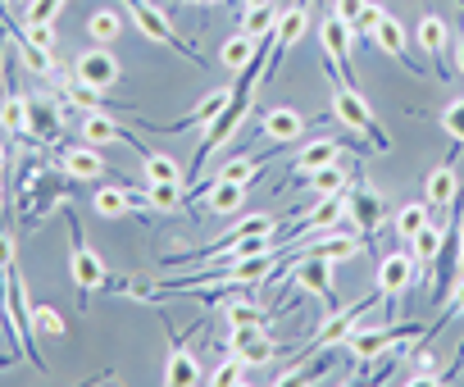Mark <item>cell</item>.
Masks as SVG:
<instances>
[{
	"mask_svg": "<svg viewBox=\"0 0 464 387\" xmlns=\"http://www.w3.org/2000/svg\"><path fill=\"white\" fill-rule=\"evenodd\" d=\"M251 87H232V101H227V110L214 119V123H205V137H200V146H196V155H191V169H187V182H196V173L214 160V150H223L232 137H237V123H246V114H251Z\"/></svg>",
	"mask_w": 464,
	"mask_h": 387,
	"instance_id": "6da1fadb",
	"label": "cell"
},
{
	"mask_svg": "<svg viewBox=\"0 0 464 387\" xmlns=\"http://www.w3.org/2000/svg\"><path fill=\"white\" fill-rule=\"evenodd\" d=\"M333 114H337V123H346L351 132H364V137L373 141V150H392V141H387V132L378 128L369 101H364L351 82H333Z\"/></svg>",
	"mask_w": 464,
	"mask_h": 387,
	"instance_id": "7a4b0ae2",
	"label": "cell"
},
{
	"mask_svg": "<svg viewBox=\"0 0 464 387\" xmlns=\"http://www.w3.org/2000/svg\"><path fill=\"white\" fill-rule=\"evenodd\" d=\"M128 15H132V24L141 28V37H150L155 46H164V51H173V55H182L187 64H196V69H205V60L191 51V42L187 37H178L173 33V24H169V15H160L150 0H128Z\"/></svg>",
	"mask_w": 464,
	"mask_h": 387,
	"instance_id": "3957f363",
	"label": "cell"
},
{
	"mask_svg": "<svg viewBox=\"0 0 464 387\" xmlns=\"http://www.w3.org/2000/svg\"><path fill=\"white\" fill-rule=\"evenodd\" d=\"M287 283L292 287H301V292H310V296H319L328 310H337V283H333V260H324V256H314V251H305V256H296L292 265H287Z\"/></svg>",
	"mask_w": 464,
	"mask_h": 387,
	"instance_id": "277c9868",
	"label": "cell"
},
{
	"mask_svg": "<svg viewBox=\"0 0 464 387\" xmlns=\"http://www.w3.org/2000/svg\"><path fill=\"white\" fill-rule=\"evenodd\" d=\"M360 33L364 37H373L378 42V51H387L392 60H405V69H414V73H423L414 60H410V37H405V28H401V19H392L382 5H369V15H364V24H360Z\"/></svg>",
	"mask_w": 464,
	"mask_h": 387,
	"instance_id": "5b68a950",
	"label": "cell"
},
{
	"mask_svg": "<svg viewBox=\"0 0 464 387\" xmlns=\"http://www.w3.org/2000/svg\"><path fill=\"white\" fill-rule=\"evenodd\" d=\"M351 42H355V28L328 10V19L319 24V46L328 55V73H342V82L355 87V78H351Z\"/></svg>",
	"mask_w": 464,
	"mask_h": 387,
	"instance_id": "8992f818",
	"label": "cell"
},
{
	"mask_svg": "<svg viewBox=\"0 0 464 387\" xmlns=\"http://www.w3.org/2000/svg\"><path fill=\"white\" fill-rule=\"evenodd\" d=\"M419 333H423L419 324H405V328H401V324H387V328H355L346 346H351V355H355V369H364L369 360L387 355V351L396 346V337H419Z\"/></svg>",
	"mask_w": 464,
	"mask_h": 387,
	"instance_id": "52a82bcc",
	"label": "cell"
},
{
	"mask_svg": "<svg viewBox=\"0 0 464 387\" xmlns=\"http://www.w3.org/2000/svg\"><path fill=\"white\" fill-rule=\"evenodd\" d=\"M69 228H73V256H69V269H73V283H78V292L82 296H92V292H101V287H110V269H105V260L82 242V228H78V219H69Z\"/></svg>",
	"mask_w": 464,
	"mask_h": 387,
	"instance_id": "ba28073f",
	"label": "cell"
},
{
	"mask_svg": "<svg viewBox=\"0 0 464 387\" xmlns=\"http://www.w3.org/2000/svg\"><path fill=\"white\" fill-rule=\"evenodd\" d=\"M414 274H419V260H414V251H410V247H405V251L382 256V265H378V296L387 301V310H392V305L410 292Z\"/></svg>",
	"mask_w": 464,
	"mask_h": 387,
	"instance_id": "9c48e42d",
	"label": "cell"
},
{
	"mask_svg": "<svg viewBox=\"0 0 464 387\" xmlns=\"http://www.w3.org/2000/svg\"><path fill=\"white\" fill-rule=\"evenodd\" d=\"M378 301V292L373 296H364V301H355V305H337V310H328V319H324V328L314 333V342L310 346H337V342H351V333L364 324V314H369V305Z\"/></svg>",
	"mask_w": 464,
	"mask_h": 387,
	"instance_id": "30bf717a",
	"label": "cell"
},
{
	"mask_svg": "<svg viewBox=\"0 0 464 387\" xmlns=\"http://www.w3.org/2000/svg\"><path fill=\"white\" fill-rule=\"evenodd\" d=\"M73 78L87 82V87H96V92H110V87L123 78V69H119V60H114L105 46H96V51H82V55H78Z\"/></svg>",
	"mask_w": 464,
	"mask_h": 387,
	"instance_id": "8fae6325",
	"label": "cell"
},
{
	"mask_svg": "<svg viewBox=\"0 0 464 387\" xmlns=\"http://www.w3.org/2000/svg\"><path fill=\"white\" fill-rule=\"evenodd\" d=\"M342 219H346V197H342V191H333V197H314V206L296 224V242H305L310 233H333Z\"/></svg>",
	"mask_w": 464,
	"mask_h": 387,
	"instance_id": "7c38bea8",
	"label": "cell"
},
{
	"mask_svg": "<svg viewBox=\"0 0 464 387\" xmlns=\"http://www.w3.org/2000/svg\"><path fill=\"white\" fill-rule=\"evenodd\" d=\"M227 342H232V351H237L246 364H269L274 360V337L265 333V324H242V328H232L227 333Z\"/></svg>",
	"mask_w": 464,
	"mask_h": 387,
	"instance_id": "4fadbf2b",
	"label": "cell"
},
{
	"mask_svg": "<svg viewBox=\"0 0 464 387\" xmlns=\"http://www.w3.org/2000/svg\"><path fill=\"white\" fill-rule=\"evenodd\" d=\"M227 101H232V92H223V87H218V92H209L196 110H187L182 119H173V123H150V128H155V132H196V128L214 123V119L227 110Z\"/></svg>",
	"mask_w": 464,
	"mask_h": 387,
	"instance_id": "5bb4252c",
	"label": "cell"
},
{
	"mask_svg": "<svg viewBox=\"0 0 464 387\" xmlns=\"http://www.w3.org/2000/svg\"><path fill=\"white\" fill-rule=\"evenodd\" d=\"M346 219L355 224V233L373 237L378 224H382V197H378V191H369V187H360L355 197H346Z\"/></svg>",
	"mask_w": 464,
	"mask_h": 387,
	"instance_id": "9a60e30c",
	"label": "cell"
},
{
	"mask_svg": "<svg viewBox=\"0 0 464 387\" xmlns=\"http://www.w3.org/2000/svg\"><path fill=\"white\" fill-rule=\"evenodd\" d=\"M169 337H173V346H169V360H164V382L169 387H191V382H205L200 378V364H196V355L182 346V337L169 328Z\"/></svg>",
	"mask_w": 464,
	"mask_h": 387,
	"instance_id": "2e32d148",
	"label": "cell"
},
{
	"mask_svg": "<svg viewBox=\"0 0 464 387\" xmlns=\"http://www.w3.org/2000/svg\"><path fill=\"white\" fill-rule=\"evenodd\" d=\"M205 206H209L214 215H223V219L242 215V206H246V182H227V178H214V182L205 187Z\"/></svg>",
	"mask_w": 464,
	"mask_h": 387,
	"instance_id": "e0dca14e",
	"label": "cell"
},
{
	"mask_svg": "<svg viewBox=\"0 0 464 387\" xmlns=\"http://www.w3.org/2000/svg\"><path fill=\"white\" fill-rule=\"evenodd\" d=\"M305 132V119L296 114V110H287V105H274V110H265L260 114V137H269V141H296Z\"/></svg>",
	"mask_w": 464,
	"mask_h": 387,
	"instance_id": "ac0fdd59",
	"label": "cell"
},
{
	"mask_svg": "<svg viewBox=\"0 0 464 387\" xmlns=\"http://www.w3.org/2000/svg\"><path fill=\"white\" fill-rule=\"evenodd\" d=\"M60 164H64V173H69V178H78V182H96V178L105 173L101 146H92V141H82V146H69V150L60 155Z\"/></svg>",
	"mask_w": 464,
	"mask_h": 387,
	"instance_id": "d6986e66",
	"label": "cell"
},
{
	"mask_svg": "<svg viewBox=\"0 0 464 387\" xmlns=\"http://www.w3.org/2000/svg\"><path fill=\"white\" fill-rule=\"evenodd\" d=\"M55 137H60V110L51 101H33L28 96V141L51 146Z\"/></svg>",
	"mask_w": 464,
	"mask_h": 387,
	"instance_id": "ffe728a7",
	"label": "cell"
},
{
	"mask_svg": "<svg viewBox=\"0 0 464 387\" xmlns=\"http://www.w3.org/2000/svg\"><path fill=\"white\" fill-rule=\"evenodd\" d=\"M333 160H342V141H333V137H319V141H305L301 150H296V160H292V178L301 173H314L319 164H333Z\"/></svg>",
	"mask_w": 464,
	"mask_h": 387,
	"instance_id": "44dd1931",
	"label": "cell"
},
{
	"mask_svg": "<svg viewBox=\"0 0 464 387\" xmlns=\"http://www.w3.org/2000/svg\"><path fill=\"white\" fill-rule=\"evenodd\" d=\"M423 197H428V206L432 210H450L455 206V197H459V182H455V169L450 164H441V169H432L428 173V182H423Z\"/></svg>",
	"mask_w": 464,
	"mask_h": 387,
	"instance_id": "7402d4cb",
	"label": "cell"
},
{
	"mask_svg": "<svg viewBox=\"0 0 464 387\" xmlns=\"http://www.w3.org/2000/svg\"><path fill=\"white\" fill-rule=\"evenodd\" d=\"M414 37H419L423 55L441 69V51L450 46V28H446V19H441V15H423V19H419V28H414Z\"/></svg>",
	"mask_w": 464,
	"mask_h": 387,
	"instance_id": "603a6c76",
	"label": "cell"
},
{
	"mask_svg": "<svg viewBox=\"0 0 464 387\" xmlns=\"http://www.w3.org/2000/svg\"><path fill=\"white\" fill-rule=\"evenodd\" d=\"M123 123H114V114H105V110H87L82 114V141H92V146H114V141H123Z\"/></svg>",
	"mask_w": 464,
	"mask_h": 387,
	"instance_id": "cb8c5ba5",
	"label": "cell"
},
{
	"mask_svg": "<svg viewBox=\"0 0 464 387\" xmlns=\"http://www.w3.org/2000/svg\"><path fill=\"white\" fill-rule=\"evenodd\" d=\"M405 247L414 251L419 265H437V260H441V247H446V224H423Z\"/></svg>",
	"mask_w": 464,
	"mask_h": 387,
	"instance_id": "d4e9b609",
	"label": "cell"
},
{
	"mask_svg": "<svg viewBox=\"0 0 464 387\" xmlns=\"http://www.w3.org/2000/svg\"><path fill=\"white\" fill-rule=\"evenodd\" d=\"M310 251L314 256H324V260H333V265H346V260H355L360 256V237H351V233H328V237H319V242H310Z\"/></svg>",
	"mask_w": 464,
	"mask_h": 387,
	"instance_id": "484cf974",
	"label": "cell"
},
{
	"mask_svg": "<svg viewBox=\"0 0 464 387\" xmlns=\"http://www.w3.org/2000/svg\"><path fill=\"white\" fill-rule=\"evenodd\" d=\"M305 182H310V191H314V197H333V191H346V182H351V169H346L342 160H333V164H319L314 173H305Z\"/></svg>",
	"mask_w": 464,
	"mask_h": 387,
	"instance_id": "4316f807",
	"label": "cell"
},
{
	"mask_svg": "<svg viewBox=\"0 0 464 387\" xmlns=\"http://www.w3.org/2000/svg\"><path fill=\"white\" fill-rule=\"evenodd\" d=\"M260 42H265V37H260ZM260 42H256V37H246V33L227 37V42H223V51H218V64H223V69H232V73H242V69L251 64V55L260 51Z\"/></svg>",
	"mask_w": 464,
	"mask_h": 387,
	"instance_id": "83f0119b",
	"label": "cell"
},
{
	"mask_svg": "<svg viewBox=\"0 0 464 387\" xmlns=\"http://www.w3.org/2000/svg\"><path fill=\"white\" fill-rule=\"evenodd\" d=\"M92 206H96V215H105V219L137 215V206H132V191H128V187H101L96 197H92Z\"/></svg>",
	"mask_w": 464,
	"mask_h": 387,
	"instance_id": "f1b7e54d",
	"label": "cell"
},
{
	"mask_svg": "<svg viewBox=\"0 0 464 387\" xmlns=\"http://www.w3.org/2000/svg\"><path fill=\"white\" fill-rule=\"evenodd\" d=\"M119 33H123V15L119 10H92L87 15V37L96 42V46H110V42H119Z\"/></svg>",
	"mask_w": 464,
	"mask_h": 387,
	"instance_id": "f546056e",
	"label": "cell"
},
{
	"mask_svg": "<svg viewBox=\"0 0 464 387\" xmlns=\"http://www.w3.org/2000/svg\"><path fill=\"white\" fill-rule=\"evenodd\" d=\"M28 324H33V337H51V342H60V337L69 333L64 314H60L55 305H46V301H33V314H28Z\"/></svg>",
	"mask_w": 464,
	"mask_h": 387,
	"instance_id": "4dcf8cb0",
	"label": "cell"
},
{
	"mask_svg": "<svg viewBox=\"0 0 464 387\" xmlns=\"http://www.w3.org/2000/svg\"><path fill=\"white\" fill-rule=\"evenodd\" d=\"M146 201H150V210H160V215H178V210L187 206L182 182H146Z\"/></svg>",
	"mask_w": 464,
	"mask_h": 387,
	"instance_id": "1f68e13d",
	"label": "cell"
},
{
	"mask_svg": "<svg viewBox=\"0 0 464 387\" xmlns=\"http://www.w3.org/2000/svg\"><path fill=\"white\" fill-rule=\"evenodd\" d=\"M392 224H396V233L410 242L423 224H432V206H428V201H410V206H401V210H396V219H392Z\"/></svg>",
	"mask_w": 464,
	"mask_h": 387,
	"instance_id": "d6a6232c",
	"label": "cell"
},
{
	"mask_svg": "<svg viewBox=\"0 0 464 387\" xmlns=\"http://www.w3.org/2000/svg\"><path fill=\"white\" fill-rule=\"evenodd\" d=\"M260 169H265V160H256V155H232V160H223V169L214 173V178H227V182H256L260 178Z\"/></svg>",
	"mask_w": 464,
	"mask_h": 387,
	"instance_id": "836d02e7",
	"label": "cell"
},
{
	"mask_svg": "<svg viewBox=\"0 0 464 387\" xmlns=\"http://www.w3.org/2000/svg\"><path fill=\"white\" fill-rule=\"evenodd\" d=\"M0 123L10 137H28V96H5L0 101Z\"/></svg>",
	"mask_w": 464,
	"mask_h": 387,
	"instance_id": "e575fe53",
	"label": "cell"
},
{
	"mask_svg": "<svg viewBox=\"0 0 464 387\" xmlns=\"http://www.w3.org/2000/svg\"><path fill=\"white\" fill-rule=\"evenodd\" d=\"M141 164H146V182H182L178 160H173V155H164V150H146V155H141Z\"/></svg>",
	"mask_w": 464,
	"mask_h": 387,
	"instance_id": "d590c367",
	"label": "cell"
},
{
	"mask_svg": "<svg viewBox=\"0 0 464 387\" xmlns=\"http://www.w3.org/2000/svg\"><path fill=\"white\" fill-rule=\"evenodd\" d=\"M246 369H251V364H246L237 351H232L227 360H218V364H214V373H209L205 382H214V387H237V382H246V378H242Z\"/></svg>",
	"mask_w": 464,
	"mask_h": 387,
	"instance_id": "8d00e7d4",
	"label": "cell"
},
{
	"mask_svg": "<svg viewBox=\"0 0 464 387\" xmlns=\"http://www.w3.org/2000/svg\"><path fill=\"white\" fill-rule=\"evenodd\" d=\"M278 19H283V15H274V5H269V10H246L242 33H246V37H256V42H260V37H274Z\"/></svg>",
	"mask_w": 464,
	"mask_h": 387,
	"instance_id": "74e56055",
	"label": "cell"
},
{
	"mask_svg": "<svg viewBox=\"0 0 464 387\" xmlns=\"http://www.w3.org/2000/svg\"><path fill=\"white\" fill-rule=\"evenodd\" d=\"M19 42H28V46H37V51H55V24H33V19H24V24H19Z\"/></svg>",
	"mask_w": 464,
	"mask_h": 387,
	"instance_id": "f35d334b",
	"label": "cell"
},
{
	"mask_svg": "<svg viewBox=\"0 0 464 387\" xmlns=\"http://www.w3.org/2000/svg\"><path fill=\"white\" fill-rule=\"evenodd\" d=\"M223 314H227V328H242V324H265V310H260V305H251V301H232V305H223Z\"/></svg>",
	"mask_w": 464,
	"mask_h": 387,
	"instance_id": "ab89813d",
	"label": "cell"
},
{
	"mask_svg": "<svg viewBox=\"0 0 464 387\" xmlns=\"http://www.w3.org/2000/svg\"><path fill=\"white\" fill-rule=\"evenodd\" d=\"M441 128L450 132V141H455V146H464V96H459V101H450V105L441 110Z\"/></svg>",
	"mask_w": 464,
	"mask_h": 387,
	"instance_id": "60d3db41",
	"label": "cell"
},
{
	"mask_svg": "<svg viewBox=\"0 0 464 387\" xmlns=\"http://www.w3.org/2000/svg\"><path fill=\"white\" fill-rule=\"evenodd\" d=\"M369 5H373V0H333V15H337V19H346L351 28H360V24H364V15H369Z\"/></svg>",
	"mask_w": 464,
	"mask_h": 387,
	"instance_id": "b9f144b4",
	"label": "cell"
},
{
	"mask_svg": "<svg viewBox=\"0 0 464 387\" xmlns=\"http://www.w3.org/2000/svg\"><path fill=\"white\" fill-rule=\"evenodd\" d=\"M69 101H73V105H82V110H101V105H105V92H96V87H87V82H78V78H73Z\"/></svg>",
	"mask_w": 464,
	"mask_h": 387,
	"instance_id": "7bdbcfd3",
	"label": "cell"
},
{
	"mask_svg": "<svg viewBox=\"0 0 464 387\" xmlns=\"http://www.w3.org/2000/svg\"><path fill=\"white\" fill-rule=\"evenodd\" d=\"M60 10H64V0H28V15H24V19H33V24H55Z\"/></svg>",
	"mask_w": 464,
	"mask_h": 387,
	"instance_id": "ee69618b",
	"label": "cell"
},
{
	"mask_svg": "<svg viewBox=\"0 0 464 387\" xmlns=\"http://www.w3.org/2000/svg\"><path fill=\"white\" fill-rule=\"evenodd\" d=\"M455 314H464V274H459V278H455V283H450V310H446V314H441V324H437V328H432V333H441V328H446V324H450V319H455Z\"/></svg>",
	"mask_w": 464,
	"mask_h": 387,
	"instance_id": "f6af8a7d",
	"label": "cell"
},
{
	"mask_svg": "<svg viewBox=\"0 0 464 387\" xmlns=\"http://www.w3.org/2000/svg\"><path fill=\"white\" fill-rule=\"evenodd\" d=\"M14 269V233L0 228V274H10Z\"/></svg>",
	"mask_w": 464,
	"mask_h": 387,
	"instance_id": "bcb514c9",
	"label": "cell"
},
{
	"mask_svg": "<svg viewBox=\"0 0 464 387\" xmlns=\"http://www.w3.org/2000/svg\"><path fill=\"white\" fill-rule=\"evenodd\" d=\"M274 0H246V10H269Z\"/></svg>",
	"mask_w": 464,
	"mask_h": 387,
	"instance_id": "7dc6e473",
	"label": "cell"
},
{
	"mask_svg": "<svg viewBox=\"0 0 464 387\" xmlns=\"http://www.w3.org/2000/svg\"><path fill=\"white\" fill-rule=\"evenodd\" d=\"M5 160H10V155H5V141H0V173H5Z\"/></svg>",
	"mask_w": 464,
	"mask_h": 387,
	"instance_id": "c3c4849f",
	"label": "cell"
},
{
	"mask_svg": "<svg viewBox=\"0 0 464 387\" xmlns=\"http://www.w3.org/2000/svg\"><path fill=\"white\" fill-rule=\"evenodd\" d=\"M191 5H223V0H191Z\"/></svg>",
	"mask_w": 464,
	"mask_h": 387,
	"instance_id": "681fc988",
	"label": "cell"
},
{
	"mask_svg": "<svg viewBox=\"0 0 464 387\" xmlns=\"http://www.w3.org/2000/svg\"><path fill=\"white\" fill-rule=\"evenodd\" d=\"M0 201H5V173H0Z\"/></svg>",
	"mask_w": 464,
	"mask_h": 387,
	"instance_id": "f907efd6",
	"label": "cell"
}]
</instances>
